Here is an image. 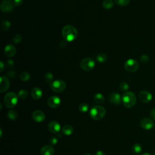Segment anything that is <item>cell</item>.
<instances>
[{"instance_id": "6da1fadb", "label": "cell", "mask_w": 155, "mask_h": 155, "mask_svg": "<svg viewBox=\"0 0 155 155\" xmlns=\"http://www.w3.org/2000/svg\"><path fill=\"white\" fill-rule=\"evenodd\" d=\"M77 29L72 25L65 26L62 30V35L64 39L68 42L73 41L78 37Z\"/></svg>"}, {"instance_id": "7a4b0ae2", "label": "cell", "mask_w": 155, "mask_h": 155, "mask_svg": "<svg viewBox=\"0 0 155 155\" xmlns=\"http://www.w3.org/2000/svg\"><path fill=\"white\" fill-rule=\"evenodd\" d=\"M122 102L127 108H132L136 103V96L132 92H126L122 96Z\"/></svg>"}, {"instance_id": "3957f363", "label": "cell", "mask_w": 155, "mask_h": 155, "mask_svg": "<svg viewBox=\"0 0 155 155\" xmlns=\"http://www.w3.org/2000/svg\"><path fill=\"white\" fill-rule=\"evenodd\" d=\"M18 101V96L14 92L7 93L4 98V102L5 106L9 109L15 107Z\"/></svg>"}, {"instance_id": "277c9868", "label": "cell", "mask_w": 155, "mask_h": 155, "mask_svg": "<svg viewBox=\"0 0 155 155\" xmlns=\"http://www.w3.org/2000/svg\"><path fill=\"white\" fill-rule=\"evenodd\" d=\"M106 109L101 106H93L90 111V116L94 120H100L106 115Z\"/></svg>"}, {"instance_id": "5b68a950", "label": "cell", "mask_w": 155, "mask_h": 155, "mask_svg": "<svg viewBox=\"0 0 155 155\" xmlns=\"http://www.w3.org/2000/svg\"><path fill=\"white\" fill-rule=\"evenodd\" d=\"M95 66V61L92 58H86L83 59L80 62L81 69L84 71H91Z\"/></svg>"}, {"instance_id": "8992f818", "label": "cell", "mask_w": 155, "mask_h": 155, "mask_svg": "<svg viewBox=\"0 0 155 155\" xmlns=\"http://www.w3.org/2000/svg\"><path fill=\"white\" fill-rule=\"evenodd\" d=\"M50 87L54 92L60 93L65 89L66 84L61 79H57L50 84Z\"/></svg>"}, {"instance_id": "52a82bcc", "label": "cell", "mask_w": 155, "mask_h": 155, "mask_svg": "<svg viewBox=\"0 0 155 155\" xmlns=\"http://www.w3.org/2000/svg\"><path fill=\"white\" fill-rule=\"evenodd\" d=\"M125 69L130 73L136 72L139 68V63L136 60L129 59L124 64Z\"/></svg>"}, {"instance_id": "ba28073f", "label": "cell", "mask_w": 155, "mask_h": 155, "mask_svg": "<svg viewBox=\"0 0 155 155\" xmlns=\"http://www.w3.org/2000/svg\"><path fill=\"white\" fill-rule=\"evenodd\" d=\"M61 103V99L57 96H52L48 98L47 101L48 106L52 108V109H57L60 107Z\"/></svg>"}, {"instance_id": "9c48e42d", "label": "cell", "mask_w": 155, "mask_h": 155, "mask_svg": "<svg viewBox=\"0 0 155 155\" xmlns=\"http://www.w3.org/2000/svg\"><path fill=\"white\" fill-rule=\"evenodd\" d=\"M0 8L1 11L5 13L11 12L14 8V3L12 0H3L1 3Z\"/></svg>"}, {"instance_id": "30bf717a", "label": "cell", "mask_w": 155, "mask_h": 155, "mask_svg": "<svg viewBox=\"0 0 155 155\" xmlns=\"http://www.w3.org/2000/svg\"><path fill=\"white\" fill-rule=\"evenodd\" d=\"M140 126L145 130H150L154 126L153 120L148 118H144L140 121Z\"/></svg>"}, {"instance_id": "8fae6325", "label": "cell", "mask_w": 155, "mask_h": 155, "mask_svg": "<svg viewBox=\"0 0 155 155\" xmlns=\"http://www.w3.org/2000/svg\"><path fill=\"white\" fill-rule=\"evenodd\" d=\"M10 87V81L6 76H1L0 78V92L3 93L7 91Z\"/></svg>"}, {"instance_id": "7c38bea8", "label": "cell", "mask_w": 155, "mask_h": 155, "mask_svg": "<svg viewBox=\"0 0 155 155\" xmlns=\"http://www.w3.org/2000/svg\"><path fill=\"white\" fill-rule=\"evenodd\" d=\"M32 118L37 123H42L44 120L46 116H45V113L43 111L37 110L33 112Z\"/></svg>"}, {"instance_id": "4fadbf2b", "label": "cell", "mask_w": 155, "mask_h": 155, "mask_svg": "<svg viewBox=\"0 0 155 155\" xmlns=\"http://www.w3.org/2000/svg\"><path fill=\"white\" fill-rule=\"evenodd\" d=\"M153 96L151 93L147 90L142 91L139 94V99L144 103H148L151 101Z\"/></svg>"}, {"instance_id": "5bb4252c", "label": "cell", "mask_w": 155, "mask_h": 155, "mask_svg": "<svg viewBox=\"0 0 155 155\" xmlns=\"http://www.w3.org/2000/svg\"><path fill=\"white\" fill-rule=\"evenodd\" d=\"M48 130L52 133L57 134L61 130V126L56 120L50 121L48 124Z\"/></svg>"}, {"instance_id": "9a60e30c", "label": "cell", "mask_w": 155, "mask_h": 155, "mask_svg": "<svg viewBox=\"0 0 155 155\" xmlns=\"http://www.w3.org/2000/svg\"><path fill=\"white\" fill-rule=\"evenodd\" d=\"M4 54L7 57H13L16 54V48L12 44H8L4 48Z\"/></svg>"}, {"instance_id": "2e32d148", "label": "cell", "mask_w": 155, "mask_h": 155, "mask_svg": "<svg viewBox=\"0 0 155 155\" xmlns=\"http://www.w3.org/2000/svg\"><path fill=\"white\" fill-rule=\"evenodd\" d=\"M109 101L112 104L119 105L122 102V97L118 93H113L110 95Z\"/></svg>"}, {"instance_id": "e0dca14e", "label": "cell", "mask_w": 155, "mask_h": 155, "mask_svg": "<svg viewBox=\"0 0 155 155\" xmlns=\"http://www.w3.org/2000/svg\"><path fill=\"white\" fill-rule=\"evenodd\" d=\"M54 153L55 150L51 145H45L41 149V155H54Z\"/></svg>"}, {"instance_id": "ac0fdd59", "label": "cell", "mask_w": 155, "mask_h": 155, "mask_svg": "<svg viewBox=\"0 0 155 155\" xmlns=\"http://www.w3.org/2000/svg\"><path fill=\"white\" fill-rule=\"evenodd\" d=\"M31 96L33 99L38 100L41 98L43 96V91L38 87H35L32 89L31 92Z\"/></svg>"}, {"instance_id": "d6986e66", "label": "cell", "mask_w": 155, "mask_h": 155, "mask_svg": "<svg viewBox=\"0 0 155 155\" xmlns=\"http://www.w3.org/2000/svg\"><path fill=\"white\" fill-rule=\"evenodd\" d=\"M62 132L65 136H70L73 132V128L70 125H65L62 127Z\"/></svg>"}, {"instance_id": "ffe728a7", "label": "cell", "mask_w": 155, "mask_h": 155, "mask_svg": "<svg viewBox=\"0 0 155 155\" xmlns=\"http://www.w3.org/2000/svg\"><path fill=\"white\" fill-rule=\"evenodd\" d=\"M94 101L98 104H102L105 102V98L102 94L98 93H96L94 96Z\"/></svg>"}, {"instance_id": "44dd1931", "label": "cell", "mask_w": 155, "mask_h": 155, "mask_svg": "<svg viewBox=\"0 0 155 155\" xmlns=\"http://www.w3.org/2000/svg\"><path fill=\"white\" fill-rule=\"evenodd\" d=\"M113 5H114V3L112 0H105V1L102 3L103 7L107 10L111 9L113 7Z\"/></svg>"}, {"instance_id": "7402d4cb", "label": "cell", "mask_w": 155, "mask_h": 155, "mask_svg": "<svg viewBox=\"0 0 155 155\" xmlns=\"http://www.w3.org/2000/svg\"><path fill=\"white\" fill-rule=\"evenodd\" d=\"M96 60H97L98 62H99L100 63L105 62L107 60V56L106 54H105L104 53H101L97 55Z\"/></svg>"}, {"instance_id": "603a6c76", "label": "cell", "mask_w": 155, "mask_h": 155, "mask_svg": "<svg viewBox=\"0 0 155 155\" xmlns=\"http://www.w3.org/2000/svg\"><path fill=\"white\" fill-rule=\"evenodd\" d=\"M89 105L85 102H82L79 106V110L81 113H86L89 110Z\"/></svg>"}, {"instance_id": "cb8c5ba5", "label": "cell", "mask_w": 155, "mask_h": 155, "mask_svg": "<svg viewBox=\"0 0 155 155\" xmlns=\"http://www.w3.org/2000/svg\"><path fill=\"white\" fill-rule=\"evenodd\" d=\"M20 78L23 81H28L30 79V75L27 72H23L20 74Z\"/></svg>"}, {"instance_id": "d4e9b609", "label": "cell", "mask_w": 155, "mask_h": 155, "mask_svg": "<svg viewBox=\"0 0 155 155\" xmlns=\"http://www.w3.org/2000/svg\"><path fill=\"white\" fill-rule=\"evenodd\" d=\"M7 116L11 120H15L18 118V113L15 110H10L7 113Z\"/></svg>"}, {"instance_id": "484cf974", "label": "cell", "mask_w": 155, "mask_h": 155, "mask_svg": "<svg viewBox=\"0 0 155 155\" xmlns=\"http://www.w3.org/2000/svg\"><path fill=\"white\" fill-rule=\"evenodd\" d=\"M18 98L20 99H25L28 96V92H27V90H26L24 89H22V90H21L18 92Z\"/></svg>"}, {"instance_id": "4316f807", "label": "cell", "mask_w": 155, "mask_h": 155, "mask_svg": "<svg viewBox=\"0 0 155 155\" xmlns=\"http://www.w3.org/2000/svg\"><path fill=\"white\" fill-rule=\"evenodd\" d=\"M115 1L118 6H126L130 3V0H115Z\"/></svg>"}, {"instance_id": "83f0119b", "label": "cell", "mask_w": 155, "mask_h": 155, "mask_svg": "<svg viewBox=\"0 0 155 155\" xmlns=\"http://www.w3.org/2000/svg\"><path fill=\"white\" fill-rule=\"evenodd\" d=\"M11 26V24L9 21H4L1 24V29L3 31L8 30Z\"/></svg>"}, {"instance_id": "f1b7e54d", "label": "cell", "mask_w": 155, "mask_h": 155, "mask_svg": "<svg viewBox=\"0 0 155 155\" xmlns=\"http://www.w3.org/2000/svg\"><path fill=\"white\" fill-rule=\"evenodd\" d=\"M142 146L140 144H135L133 146V150L135 153H140L142 151Z\"/></svg>"}, {"instance_id": "f546056e", "label": "cell", "mask_w": 155, "mask_h": 155, "mask_svg": "<svg viewBox=\"0 0 155 155\" xmlns=\"http://www.w3.org/2000/svg\"><path fill=\"white\" fill-rule=\"evenodd\" d=\"M119 88L123 92H127L129 89V84L126 82H122L119 85Z\"/></svg>"}, {"instance_id": "4dcf8cb0", "label": "cell", "mask_w": 155, "mask_h": 155, "mask_svg": "<svg viewBox=\"0 0 155 155\" xmlns=\"http://www.w3.org/2000/svg\"><path fill=\"white\" fill-rule=\"evenodd\" d=\"M44 79L45 81L47 83H50L51 82H52L53 79H54V75L51 73H47L44 76Z\"/></svg>"}, {"instance_id": "1f68e13d", "label": "cell", "mask_w": 155, "mask_h": 155, "mask_svg": "<svg viewBox=\"0 0 155 155\" xmlns=\"http://www.w3.org/2000/svg\"><path fill=\"white\" fill-rule=\"evenodd\" d=\"M21 40H22V37L20 35H18V34L16 35L13 38V41L15 44H18V43H21Z\"/></svg>"}, {"instance_id": "d6a6232c", "label": "cell", "mask_w": 155, "mask_h": 155, "mask_svg": "<svg viewBox=\"0 0 155 155\" xmlns=\"http://www.w3.org/2000/svg\"><path fill=\"white\" fill-rule=\"evenodd\" d=\"M58 142V139L55 136L51 137L49 140V143L51 145H55L57 144Z\"/></svg>"}, {"instance_id": "836d02e7", "label": "cell", "mask_w": 155, "mask_h": 155, "mask_svg": "<svg viewBox=\"0 0 155 155\" xmlns=\"http://www.w3.org/2000/svg\"><path fill=\"white\" fill-rule=\"evenodd\" d=\"M140 61L143 64H146L149 61V57L146 55H143L140 57Z\"/></svg>"}, {"instance_id": "e575fe53", "label": "cell", "mask_w": 155, "mask_h": 155, "mask_svg": "<svg viewBox=\"0 0 155 155\" xmlns=\"http://www.w3.org/2000/svg\"><path fill=\"white\" fill-rule=\"evenodd\" d=\"M23 2V0H13L14 5L16 6H19L22 4Z\"/></svg>"}, {"instance_id": "d590c367", "label": "cell", "mask_w": 155, "mask_h": 155, "mask_svg": "<svg viewBox=\"0 0 155 155\" xmlns=\"http://www.w3.org/2000/svg\"><path fill=\"white\" fill-rule=\"evenodd\" d=\"M150 115L153 119L155 120V109H153L150 111Z\"/></svg>"}, {"instance_id": "8d00e7d4", "label": "cell", "mask_w": 155, "mask_h": 155, "mask_svg": "<svg viewBox=\"0 0 155 155\" xmlns=\"http://www.w3.org/2000/svg\"><path fill=\"white\" fill-rule=\"evenodd\" d=\"M13 65H14V62H13V60H8L7 61V65L9 67H13Z\"/></svg>"}, {"instance_id": "74e56055", "label": "cell", "mask_w": 155, "mask_h": 155, "mask_svg": "<svg viewBox=\"0 0 155 155\" xmlns=\"http://www.w3.org/2000/svg\"><path fill=\"white\" fill-rule=\"evenodd\" d=\"M7 75L11 77V78H13L15 76V75H16V73L15 72L13 71H10L9 72H8L7 73Z\"/></svg>"}, {"instance_id": "f35d334b", "label": "cell", "mask_w": 155, "mask_h": 155, "mask_svg": "<svg viewBox=\"0 0 155 155\" xmlns=\"http://www.w3.org/2000/svg\"><path fill=\"white\" fill-rule=\"evenodd\" d=\"M0 68H1V71H0V72H3L4 69V64L3 62V61H1V62H0Z\"/></svg>"}, {"instance_id": "ab89813d", "label": "cell", "mask_w": 155, "mask_h": 155, "mask_svg": "<svg viewBox=\"0 0 155 155\" xmlns=\"http://www.w3.org/2000/svg\"><path fill=\"white\" fill-rule=\"evenodd\" d=\"M95 155H105V153L103 152L102 151H101V150H99L96 153H95Z\"/></svg>"}, {"instance_id": "60d3db41", "label": "cell", "mask_w": 155, "mask_h": 155, "mask_svg": "<svg viewBox=\"0 0 155 155\" xmlns=\"http://www.w3.org/2000/svg\"><path fill=\"white\" fill-rule=\"evenodd\" d=\"M142 155H152V154H150V153H145L143 154Z\"/></svg>"}, {"instance_id": "b9f144b4", "label": "cell", "mask_w": 155, "mask_h": 155, "mask_svg": "<svg viewBox=\"0 0 155 155\" xmlns=\"http://www.w3.org/2000/svg\"><path fill=\"white\" fill-rule=\"evenodd\" d=\"M0 132H1V137H2V136H3V130H2V129H0Z\"/></svg>"}, {"instance_id": "7bdbcfd3", "label": "cell", "mask_w": 155, "mask_h": 155, "mask_svg": "<svg viewBox=\"0 0 155 155\" xmlns=\"http://www.w3.org/2000/svg\"><path fill=\"white\" fill-rule=\"evenodd\" d=\"M84 155H91V154H84Z\"/></svg>"}, {"instance_id": "ee69618b", "label": "cell", "mask_w": 155, "mask_h": 155, "mask_svg": "<svg viewBox=\"0 0 155 155\" xmlns=\"http://www.w3.org/2000/svg\"><path fill=\"white\" fill-rule=\"evenodd\" d=\"M154 154H155V150H154Z\"/></svg>"}]
</instances>
